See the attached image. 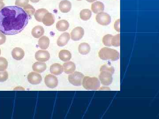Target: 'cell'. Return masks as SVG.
I'll return each instance as SVG.
<instances>
[{"label": "cell", "mask_w": 159, "mask_h": 119, "mask_svg": "<svg viewBox=\"0 0 159 119\" xmlns=\"http://www.w3.org/2000/svg\"><path fill=\"white\" fill-rule=\"evenodd\" d=\"M99 78L101 83L104 86L110 85L112 82V75L115 72L114 68L111 66L104 64L101 66Z\"/></svg>", "instance_id": "cell-2"}, {"label": "cell", "mask_w": 159, "mask_h": 119, "mask_svg": "<svg viewBox=\"0 0 159 119\" xmlns=\"http://www.w3.org/2000/svg\"><path fill=\"white\" fill-rule=\"evenodd\" d=\"M80 19L83 20H88L92 16V11L88 9H83L80 14Z\"/></svg>", "instance_id": "cell-25"}, {"label": "cell", "mask_w": 159, "mask_h": 119, "mask_svg": "<svg viewBox=\"0 0 159 119\" xmlns=\"http://www.w3.org/2000/svg\"><path fill=\"white\" fill-rule=\"evenodd\" d=\"M50 41L49 37L46 36H43L38 41V45L40 48L46 50L49 47Z\"/></svg>", "instance_id": "cell-20"}, {"label": "cell", "mask_w": 159, "mask_h": 119, "mask_svg": "<svg viewBox=\"0 0 159 119\" xmlns=\"http://www.w3.org/2000/svg\"><path fill=\"white\" fill-rule=\"evenodd\" d=\"M29 3V0H16L15 5L20 7H24Z\"/></svg>", "instance_id": "cell-31"}, {"label": "cell", "mask_w": 159, "mask_h": 119, "mask_svg": "<svg viewBox=\"0 0 159 119\" xmlns=\"http://www.w3.org/2000/svg\"><path fill=\"white\" fill-rule=\"evenodd\" d=\"M44 81L46 86L50 88H55L58 85V79L54 75H47L45 78Z\"/></svg>", "instance_id": "cell-8"}, {"label": "cell", "mask_w": 159, "mask_h": 119, "mask_svg": "<svg viewBox=\"0 0 159 119\" xmlns=\"http://www.w3.org/2000/svg\"><path fill=\"white\" fill-rule=\"evenodd\" d=\"M47 68V64L43 62H36L32 65L33 71L39 73H43L46 70Z\"/></svg>", "instance_id": "cell-18"}, {"label": "cell", "mask_w": 159, "mask_h": 119, "mask_svg": "<svg viewBox=\"0 0 159 119\" xmlns=\"http://www.w3.org/2000/svg\"><path fill=\"white\" fill-rule=\"evenodd\" d=\"M90 46L88 43L84 42L80 44L78 47V51L80 54L83 55H86L89 53L90 51Z\"/></svg>", "instance_id": "cell-24"}, {"label": "cell", "mask_w": 159, "mask_h": 119, "mask_svg": "<svg viewBox=\"0 0 159 119\" xmlns=\"http://www.w3.org/2000/svg\"><path fill=\"white\" fill-rule=\"evenodd\" d=\"M30 1L32 3H36L39 2L40 0H30Z\"/></svg>", "instance_id": "cell-35"}, {"label": "cell", "mask_w": 159, "mask_h": 119, "mask_svg": "<svg viewBox=\"0 0 159 119\" xmlns=\"http://www.w3.org/2000/svg\"><path fill=\"white\" fill-rule=\"evenodd\" d=\"M11 55L13 59L16 60H20L24 58L25 56V52L22 49L16 47L12 50Z\"/></svg>", "instance_id": "cell-14"}, {"label": "cell", "mask_w": 159, "mask_h": 119, "mask_svg": "<svg viewBox=\"0 0 159 119\" xmlns=\"http://www.w3.org/2000/svg\"><path fill=\"white\" fill-rule=\"evenodd\" d=\"M35 58L40 62H46L50 59V54L48 51L39 50L35 53Z\"/></svg>", "instance_id": "cell-9"}, {"label": "cell", "mask_w": 159, "mask_h": 119, "mask_svg": "<svg viewBox=\"0 0 159 119\" xmlns=\"http://www.w3.org/2000/svg\"><path fill=\"white\" fill-rule=\"evenodd\" d=\"M72 8V4L70 1L68 0H63L61 1L59 5L60 11L62 13H67L70 11Z\"/></svg>", "instance_id": "cell-12"}, {"label": "cell", "mask_w": 159, "mask_h": 119, "mask_svg": "<svg viewBox=\"0 0 159 119\" xmlns=\"http://www.w3.org/2000/svg\"><path fill=\"white\" fill-rule=\"evenodd\" d=\"M24 11H25L26 13L28 15L29 17L31 18V16L34 15L35 13V9L33 6L31 5L28 4L24 7Z\"/></svg>", "instance_id": "cell-26"}, {"label": "cell", "mask_w": 159, "mask_h": 119, "mask_svg": "<svg viewBox=\"0 0 159 119\" xmlns=\"http://www.w3.org/2000/svg\"><path fill=\"white\" fill-rule=\"evenodd\" d=\"M96 20L99 24L102 26H107L110 24L111 17L109 15L102 11L97 15Z\"/></svg>", "instance_id": "cell-6"}, {"label": "cell", "mask_w": 159, "mask_h": 119, "mask_svg": "<svg viewBox=\"0 0 159 119\" xmlns=\"http://www.w3.org/2000/svg\"><path fill=\"white\" fill-rule=\"evenodd\" d=\"M5 5L4 4L3 2H2V1H0V10H2V9L4 8V6H5Z\"/></svg>", "instance_id": "cell-34"}, {"label": "cell", "mask_w": 159, "mask_h": 119, "mask_svg": "<svg viewBox=\"0 0 159 119\" xmlns=\"http://www.w3.org/2000/svg\"><path fill=\"white\" fill-rule=\"evenodd\" d=\"M8 66V62L6 58L0 57V71L6 70Z\"/></svg>", "instance_id": "cell-29"}, {"label": "cell", "mask_w": 159, "mask_h": 119, "mask_svg": "<svg viewBox=\"0 0 159 119\" xmlns=\"http://www.w3.org/2000/svg\"><path fill=\"white\" fill-rule=\"evenodd\" d=\"M120 19H118L115 22V24H114V28L116 31L118 32H120Z\"/></svg>", "instance_id": "cell-33"}, {"label": "cell", "mask_w": 159, "mask_h": 119, "mask_svg": "<svg viewBox=\"0 0 159 119\" xmlns=\"http://www.w3.org/2000/svg\"><path fill=\"white\" fill-rule=\"evenodd\" d=\"M29 20V15L21 8L4 7L0 11V31L6 35H15L25 29Z\"/></svg>", "instance_id": "cell-1"}, {"label": "cell", "mask_w": 159, "mask_h": 119, "mask_svg": "<svg viewBox=\"0 0 159 119\" xmlns=\"http://www.w3.org/2000/svg\"><path fill=\"white\" fill-rule=\"evenodd\" d=\"M48 12V10L45 9H38L35 11L34 14L35 20L39 22H42V20L44 15Z\"/></svg>", "instance_id": "cell-23"}, {"label": "cell", "mask_w": 159, "mask_h": 119, "mask_svg": "<svg viewBox=\"0 0 159 119\" xmlns=\"http://www.w3.org/2000/svg\"><path fill=\"white\" fill-rule=\"evenodd\" d=\"M70 38V36L69 33L65 32L61 34L58 37L57 40V45L60 47L66 46L68 43Z\"/></svg>", "instance_id": "cell-11"}, {"label": "cell", "mask_w": 159, "mask_h": 119, "mask_svg": "<svg viewBox=\"0 0 159 119\" xmlns=\"http://www.w3.org/2000/svg\"><path fill=\"white\" fill-rule=\"evenodd\" d=\"M69 23L66 20H61L58 21L56 24V29L60 31H65L68 29Z\"/></svg>", "instance_id": "cell-21"}, {"label": "cell", "mask_w": 159, "mask_h": 119, "mask_svg": "<svg viewBox=\"0 0 159 119\" xmlns=\"http://www.w3.org/2000/svg\"><path fill=\"white\" fill-rule=\"evenodd\" d=\"M82 82L83 86L87 90H97L100 87L99 80L96 77H84Z\"/></svg>", "instance_id": "cell-4"}, {"label": "cell", "mask_w": 159, "mask_h": 119, "mask_svg": "<svg viewBox=\"0 0 159 119\" xmlns=\"http://www.w3.org/2000/svg\"><path fill=\"white\" fill-rule=\"evenodd\" d=\"M44 29L41 26H37L34 27L31 31L32 36L36 38H39L44 34Z\"/></svg>", "instance_id": "cell-17"}, {"label": "cell", "mask_w": 159, "mask_h": 119, "mask_svg": "<svg viewBox=\"0 0 159 119\" xmlns=\"http://www.w3.org/2000/svg\"><path fill=\"white\" fill-rule=\"evenodd\" d=\"M28 80L31 84L37 85L41 82L42 78L40 74L35 72H31L28 75Z\"/></svg>", "instance_id": "cell-10"}, {"label": "cell", "mask_w": 159, "mask_h": 119, "mask_svg": "<svg viewBox=\"0 0 159 119\" xmlns=\"http://www.w3.org/2000/svg\"><path fill=\"white\" fill-rule=\"evenodd\" d=\"M63 71L66 74H71L74 73L76 70V65L72 61L66 62L63 65Z\"/></svg>", "instance_id": "cell-15"}, {"label": "cell", "mask_w": 159, "mask_h": 119, "mask_svg": "<svg viewBox=\"0 0 159 119\" xmlns=\"http://www.w3.org/2000/svg\"><path fill=\"white\" fill-rule=\"evenodd\" d=\"M6 37L5 34L0 31V45L5 43L6 42Z\"/></svg>", "instance_id": "cell-32"}, {"label": "cell", "mask_w": 159, "mask_h": 119, "mask_svg": "<svg viewBox=\"0 0 159 119\" xmlns=\"http://www.w3.org/2000/svg\"><path fill=\"white\" fill-rule=\"evenodd\" d=\"M113 36L111 34H107L105 35L102 38V42L103 44L107 46H111V41Z\"/></svg>", "instance_id": "cell-27"}, {"label": "cell", "mask_w": 159, "mask_h": 119, "mask_svg": "<svg viewBox=\"0 0 159 119\" xmlns=\"http://www.w3.org/2000/svg\"><path fill=\"white\" fill-rule=\"evenodd\" d=\"M84 75L80 72H75L69 76V81L71 84L75 86L81 85Z\"/></svg>", "instance_id": "cell-5"}, {"label": "cell", "mask_w": 159, "mask_h": 119, "mask_svg": "<svg viewBox=\"0 0 159 119\" xmlns=\"http://www.w3.org/2000/svg\"><path fill=\"white\" fill-rule=\"evenodd\" d=\"M60 59L64 61H68L71 59L72 54L68 50H61L60 51L58 55Z\"/></svg>", "instance_id": "cell-22"}, {"label": "cell", "mask_w": 159, "mask_h": 119, "mask_svg": "<svg viewBox=\"0 0 159 119\" xmlns=\"http://www.w3.org/2000/svg\"><path fill=\"white\" fill-rule=\"evenodd\" d=\"M1 49H0V55H1Z\"/></svg>", "instance_id": "cell-37"}, {"label": "cell", "mask_w": 159, "mask_h": 119, "mask_svg": "<svg viewBox=\"0 0 159 119\" xmlns=\"http://www.w3.org/2000/svg\"><path fill=\"white\" fill-rule=\"evenodd\" d=\"M77 1H82V0H77Z\"/></svg>", "instance_id": "cell-38"}, {"label": "cell", "mask_w": 159, "mask_h": 119, "mask_svg": "<svg viewBox=\"0 0 159 119\" xmlns=\"http://www.w3.org/2000/svg\"><path fill=\"white\" fill-rule=\"evenodd\" d=\"M50 72L52 74L55 75H59L63 72V68L61 64H54L50 67Z\"/></svg>", "instance_id": "cell-19"}, {"label": "cell", "mask_w": 159, "mask_h": 119, "mask_svg": "<svg viewBox=\"0 0 159 119\" xmlns=\"http://www.w3.org/2000/svg\"><path fill=\"white\" fill-rule=\"evenodd\" d=\"M9 75L8 72L6 71H0V82H3L8 79Z\"/></svg>", "instance_id": "cell-30"}, {"label": "cell", "mask_w": 159, "mask_h": 119, "mask_svg": "<svg viewBox=\"0 0 159 119\" xmlns=\"http://www.w3.org/2000/svg\"><path fill=\"white\" fill-rule=\"evenodd\" d=\"M96 1H97V0H86V1H87L88 2L90 3Z\"/></svg>", "instance_id": "cell-36"}, {"label": "cell", "mask_w": 159, "mask_h": 119, "mask_svg": "<svg viewBox=\"0 0 159 119\" xmlns=\"http://www.w3.org/2000/svg\"><path fill=\"white\" fill-rule=\"evenodd\" d=\"M55 22V18L54 15L48 12L46 13L42 20V22L46 26L52 25Z\"/></svg>", "instance_id": "cell-13"}, {"label": "cell", "mask_w": 159, "mask_h": 119, "mask_svg": "<svg viewBox=\"0 0 159 119\" xmlns=\"http://www.w3.org/2000/svg\"><path fill=\"white\" fill-rule=\"evenodd\" d=\"M91 9L92 11L96 14L102 12L104 9V4L101 2L97 1L92 4Z\"/></svg>", "instance_id": "cell-16"}, {"label": "cell", "mask_w": 159, "mask_h": 119, "mask_svg": "<svg viewBox=\"0 0 159 119\" xmlns=\"http://www.w3.org/2000/svg\"><path fill=\"white\" fill-rule=\"evenodd\" d=\"M84 31L82 28L77 27L73 29L71 33V39L77 41L81 39L84 35Z\"/></svg>", "instance_id": "cell-7"}, {"label": "cell", "mask_w": 159, "mask_h": 119, "mask_svg": "<svg viewBox=\"0 0 159 119\" xmlns=\"http://www.w3.org/2000/svg\"><path fill=\"white\" fill-rule=\"evenodd\" d=\"M99 57L102 60H111L116 61L119 59L120 54L118 51L109 48H102L99 51Z\"/></svg>", "instance_id": "cell-3"}, {"label": "cell", "mask_w": 159, "mask_h": 119, "mask_svg": "<svg viewBox=\"0 0 159 119\" xmlns=\"http://www.w3.org/2000/svg\"><path fill=\"white\" fill-rule=\"evenodd\" d=\"M120 34H119L113 36L111 41L112 46L114 47H119L120 46Z\"/></svg>", "instance_id": "cell-28"}, {"label": "cell", "mask_w": 159, "mask_h": 119, "mask_svg": "<svg viewBox=\"0 0 159 119\" xmlns=\"http://www.w3.org/2000/svg\"><path fill=\"white\" fill-rule=\"evenodd\" d=\"M0 1H3V0H0Z\"/></svg>", "instance_id": "cell-39"}]
</instances>
